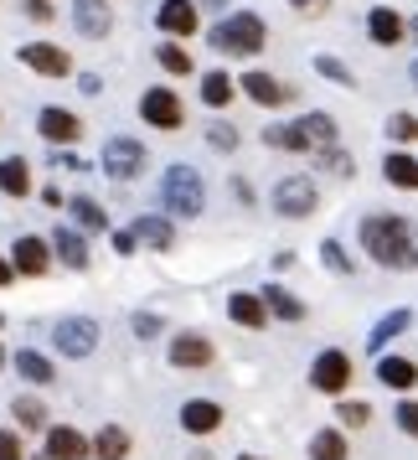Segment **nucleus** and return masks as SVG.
Wrapping results in <instances>:
<instances>
[{"instance_id": "35", "label": "nucleus", "mask_w": 418, "mask_h": 460, "mask_svg": "<svg viewBox=\"0 0 418 460\" xmlns=\"http://www.w3.org/2000/svg\"><path fill=\"white\" fill-rule=\"evenodd\" d=\"M11 414L22 419V429H42V424H47V409L37 403V398H16V403H11Z\"/></svg>"}, {"instance_id": "32", "label": "nucleus", "mask_w": 418, "mask_h": 460, "mask_svg": "<svg viewBox=\"0 0 418 460\" xmlns=\"http://www.w3.org/2000/svg\"><path fill=\"white\" fill-rule=\"evenodd\" d=\"M300 125H305V135H310V140H315V150L335 146V119H331V114H320V109H315V114H305Z\"/></svg>"}, {"instance_id": "14", "label": "nucleus", "mask_w": 418, "mask_h": 460, "mask_svg": "<svg viewBox=\"0 0 418 460\" xmlns=\"http://www.w3.org/2000/svg\"><path fill=\"white\" fill-rule=\"evenodd\" d=\"M161 31H170V37H191L196 31V5L191 0H161Z\"/></svg>"}, {"instance_id": "26", "label": "nucleus", "mask_w": 418, "mask_h": 460, "mask_svg": "<svg viewBox=\"0 0 418 460\" xmlns=\"http://www.w3.org/2000/svg\"><path fill=\"white\" fill-rule=\"evenodd\" d=\"M0 191H5V197H26V191H31V171H26L22 155H5V161H0Z\"/></svg>"}, {"instance_id": "23", "label": "nucleus", "mask_w": 418, "mask_h": 460, "mask_svg": "<svg viewBox=\"0 0 418 460\" xmlns=\"http://www.w3.org/2000/svg\"><path fill=\"white\" fill-rule=\"evenodd\" d=\"M264 146H274V150H315V140L305 135V125L294 119V125H269L264 129Z\"/></svg>"}, {"instance_id": "17", "label": "nucleus", "mask_w": 418, "mask_h": 460, "mask_svg": "<svg viewBox=\"0 0 418 460\" xmlns=\"http://www.w3.org/2000/svg\"><path fill=\"white\" fill-rule=\"evenodd\" d=\"M238 84H243V93H248L253 104H284V99H290L294 88H284L279 84V78H269V73H248V78H238Z\"/></svg>"}, {"instance_id": "41", "label": "nucleus", "mask_w": 418, "mask_h": 460, "mask_svg": "<svg viewBox=\"0 0 418 460\" xmlns=\"http://www.w3.org/2000/svg\"><path fill=\"white\" fill-rule=\"evenodd\" d=\"M335 419H341V424H352V429H361V424L372 419V409H367V403H341V409H335Z\"/></svg>"}, {"instance_id": "6", "label": "nucleus", "mask_w": 418, "mask_h": 460, "mask_svg": "<svg viewBox=\"0 0 418 460\" xmlns=\"http://www.w3.org/2000/svg\"><path fill=\"white\" fill-rule=\"evenodd\" d=\"M104 171L114 181H129V176H140L145 171V146L140 140H104Z\"/></svg>"}, {"instance_id": "4", "label": "nucleus", "mask_w": 418, "mask_h": 460, "mask_svg": "<svg viewBox=\"0 0 418 460\" xmlns=\"http://www.w3.org/2000/svg\"><path fill=\"white\" fill-rule=\"evenodd\" d=\"M52 347L63 357H88L99 347V326H93L88 315H63V321L52 326Z\"/></svg>"}, {"instance_id": "51", "label": "nucleus", "mask_w": 418, "mask_h": 460, "mask_svg": "<svg viewBox=\"0 0 418 460\" xmlns=\"http://www.w3.org/2000/svg\"><path fill=\"white\" fill-rule=\"evenodd\" d=\"M202 5H207V11H222V5H228V0H202Z\"/></svg>"}, {"instance_id": "2", "label": "nucleus", "mask_w": 418, "mask_h": 460, "mask_svg": "<svg viewBox=\"0 0 418 460\" xmlns=\"http://www.w3.org/2000/svg\"><path fill=\"white\" fill-rule=\"evenodd\" d=\"M264 42H269V31H264V22L253 11H232V16H222L212 26V47L228 52V58H258Z\"/></svg>"}, {"instance_id": "45", "label": "nucleus", "mask_w": 418, "mask_h": 460, "mask_svg": "<svg viewBox=\"0 0 418 460\" xmlns=\"http://www.w3.org/2000/svg\"><path fill=\"white\" fill-rule=\"evenodd\" d=\"M135 249H140V238H135V228H129V233H114V253H125V259H129Z\"/></svg>"}, {"instance_id": "25", "label": "nucleus", "mask_w": 418, "mask_h": 460, "mask_svg": "<svg viewBox=\"0 0 418 460\" xmlns=\"http://www.w3.org/2000/svg\"><path fill=\"white\" fill-rule=\"evenodd\" d=\"M382 176H388L393 187H403V191H418V161L403 155V150H393V155L382 161Z\"/></svg>"}, {"instance_id": "22", "label": "nucleus", "mask_w": 418, "mask_h": 460, "mask_svg": "<svg viewBox=\"0 0 418 460\" xmlns=\"http://www.w3.org/2000/svg\"><path fill=\"white\" fill-rule=\"evenodd\" d=\"M47 264H52V253H47L42 238H31L26 233L22 243H16V274H47Z\"/></svg>"}, {"instance_id": "18", "label": "nucleus", "mask_w": 418, "mask_h": 460, "mask_svg": "<svg viewBox=\"0 0 418 460\" xmlns=\"http://www.w3.org/2000/svg\"><path fill=\"white\" fill-rule=\"evenodd\" d=\"M377 383H382V388H397V394H408V388L418 383V367L408 362V357H382V362H377Z\"/></svg>"}, {"instance_id": "7", "label": "nucleus", "mask_w": 418, "mask_h": 460, "mask_svg": "<svg viewBox=\"0 0 418 460\" xmlns=\"http://www.w3.org/2000/svg\"><path fill=\"white\" fill-rule=\"evenodd\" d=\"M310 383L320 394H341L346 383H352V357L346 352H320L310 362Z\"/></svg>"}, {"instance_id": "49", "label": "nucleus", "mask_w": 418, "mask_h": 460, "mask_svg": "<svg viewBox=\"0 0 418 460\" xmlns=\"http://www.w3.org/2000/svg\"><path fill=\"white\" fill-rule=\"evenodd\" d=\"M11 274H16V264H5V259H0V285H11Z\"/></svg>"}, {"instance_id": "3", "label": "nucleus", "mask_w": 418, "mask_h": 460, "mask_svg": "<svg viewBox=\"0 0 418 460\" xmlns=\"http://www.w3.org/2000/svg\"><path fill=\"white\" fill-rule=\"evenodd\" d=\"M161 202L176 217H196V212L207 208V187H202V176L191 166H170L166 181H161Z\"/></svg>"}, {"instance_id": "9", "label": "nucleus", "mask_w": 418, "mask_h": 460, "mask_svg": "<svg viewBox=\"0 0 418 460\" xmlns=\"http://www.w3.org/2000/svg\"><path fill=\"white\" fill-rule=\"evenodd\" d=\"M22 63L31 67V73H47V78H63V73H73L67 52H63V47H52V42H26L22 47Z\"/></svg>"}, {"instance_id": "38", "label": "nucleus", "mask_w": 418, "mask_h": 460, "mask_svg": "<svg viewBox=\"0 0 418 460\" xmlns=\"http://www.w3.org/2000/svg\"><path fill=\"white\" fill-rule=\"evenodd\" d=\"M388 135H393L397 146H408V140H418V119L414 114H393V119H388Z\"/></svg>"}, {"instance_id": "16", "label": "nucleus", "mask_w": 418, "mask_h": 460, "mask_svg": "<svg viewBox=\"0 0 418 460\" xmlns=\"http://www.w3.org/2000/svg\"><path fill=\"white\" fill-rule=\"evenodd\" d=\"M367 37L377 47H397L403 42V16H397L393 5H377L372 16H367Z\"/></svg>"}, {"instance_id": "31", "label": "nucleus", "mask_w": 418, "mask_h": 460, "mask_svg": "<svg viewBox=\"0 0 418 460\" xmlns=\"http://www.w3.org/2000/svg\"><path fill=\"white\" fill-rule=\"evenodd\" d=\"M16 373H22L26 383H52V377H57L42 352H16Z\"/></svg>"}, {"instance_id": "46", "label": "nucleus", "mask_w": 418, "mask_h": 460, "mask_svg": "<svg viewBox=\"0 0 418 460\" xmlns=\"http://www.w3.org/2000/svg\"><path fill=\"white\" fill-rule=\"evenodd\" d=\"M22 5H26L31 22H52V5H47V0H22Z\"/></svg>"}, {"instance_id": "21", "label": "nucleus", "mask_w": 418, "mask_h": 460, "mask_svg": "<svg viewBox=\"0 0 418 460\" xmlns=\"http://www.w3.org/2000/svg\"><path fill=\"white\" fill-rule=\"evenodd\" d=\"M135 238H140L145 249H155V253L176 249V228H170L166 217H140V223H135Z\"/></svg>"}, {"instance_id": "52", "label": "nucleus", "mask_w": 418, "mask_h": 460, "mask_svg": "<svg viewBox=\"0 0 418 460\" xmlns=\"http://www.w3.org/2000/svg\"><path fill=\"white\" fill-rule=\"evenodd\" d=\"M408 37H414V42H418V16H414V22H408Z\"/></svg>"}, {"instance_id": "8", "label": "nucleus", "mask_w": 418, "mask_h": 460, "mask_svg": "<svg viewBox=\"0 0 418 460\" xmlns=\"http://www.w3.org/2000/svg\"><path fill=\"white\" fill-rule=\"evenodd\" d=\"M140 114H145V125H155V129H181V99L170 93V88H150L145 99H140Z\"/></svg>"}, {"instance_id": "28", "label": "nucleus", "mask_w": 418, "mask_h": 460, "mask_svg": "<svg viewBox=\"0 0 418 460\" xmlns=\"http://www.w3.org/2000/svg\"><path fill=\"white\" fill-rule=\"evenodd\" d=\"M264 305H269L279 321H305V300H294V295L279 290V285H269V290H264Z\"/></svg>"}, {"instance_id": "10", "label": "nucleus", "mask_w": 418, "mask_h": 460, "mask_svg": "<svg viewBox=\"0 0 418 460\" xmlns=\"http://www.w3.org/2000/svg\"><path fill=\"white\" fill-rule=\"evenodd\" d=\"M73 22H78V31L93 37V42H104L109 31H114V16H109L104 0H73Z\"/></svg>"}, {"instance_id": "29", "label": "nucleus", "mask_w": 418, "mask_h": 460, "mask_svg": "<svg viewBox=\"0 0 418 460\" xmlns=\"http://www.w3.org/2000/svg\"><path fill=\"white\" fill-rule=\"evenodd\" d=\"M67 208H73V217H78V228H88V233H104V228H109L104 208H99V202H93V197H73V202H67Z\"/></svg>"}, {"instance_id": "1", "label": "nucleus", "mask_w": 418, "mask_h": 460, "mask_svg": "<svg viewBox=\"0 0 418 460\" xmlns=\"http://www.w3.org/2000/svg\"><path fill=\"white\" fill-rule=\"evenodd\" d=\"M361 249L382 270H418V223L393 217V212H372V217H361Z\"/></svg>"}, {"instance_id": "44", "label": "nucleus", "mask_w": 418, "mask_h": 460, "mask_svg": "<svg viewBox=\"0 0 418 460\" xmlns=\"http://www.w3.org/2000/svg\"><path fill=\"white\" fill-rule=\"evenodd\" d=\"M0 460H22V439H16V429H0Z\"/></svg>"}, {"instance_id": "42", "label": "nucleus", "mask_w": 418, "mask_h": 460, "mask_svg": "<svg viewBox=\"0 0 418 460\" xmlns=\"http://www.w3.org/2000/svg\"><path fill=\"white\" fill-rule=\"evenodd\" d=\"M129 326H135V336H140V341H150V336H161V315H145V311H140Z\"/></svg>"}, {"instance_id": "39", "label": "nucleus", "mask_w": 418, "mask_h": 460, "mask_svg": "<svg viewBox=\"0 0 418 460\" xmlns=\"http://www.w3.org/2000/svg\"><path fill=\"white\" fill-rule=\"evenodd\" d=\"M155 58H161V67H166V73H191V52H181V47H161Z\"/></svg>"}, {"instance_id": "53", "label": "nucleus", "mask_w": 418, "mask_h": 460, "mask_svg": "<svg viewBox=\"0 0 418 460\" xmlns=\"http://www.w3.org/2000/svg\"><path fill=\"white\" fill-rule=\"evenodd\" d=\"M408 78H414V88H418V63H414V67H408Z\"/></svg>"}, {"instance_id": "40", "label": "nucleus", "mask_w": 418, "mask_h": 460, "mask_svg": "<svg viewBox=\"0 0 418 460\" xmlns=\"http://www.w3.org/2000/svg\"><path fill=\"white\" fill-rule=\"evenodd\" d=\"M397 429H403L408 439H418V403H414V398H403V403H397Z\"/></svg>"}, {"instance_id": "37", "label": "nucleus", "mask_w": 418, "mask_h": 460, "mask_svg": "<svg viewBox=\"0 0 418 460\" xmlns=\"http://www.w3.org/2000/svg\"><path fill=\"white\" fill-rule=\"evenodd\" d=\"M320 259H326V270H335V274H352V259H346V249H341L335 238H326V243H320Z\"/></svg>"}, {"instance_id": "33", "label": "nucleus", "mask_w": 418, "mask_h": 460, "mask_svg": "<svg viewBox=\"0 0 418 460\" xmlns=\"http://www.w3.org/2000/svg\"><path fill=\"white\" fill-rule=\"evenodd\" d=\"M228 99H232V78L228 73H207V78H202V104L222 109Z\"/></svg>"}, {"instance_id": "54", "label": "nucleus", "mask_w": 418, "mask_h": 460, "mask_svg": "<svg viewBox=\"0 0 418 460\" xmlns=\"http://www.w3.org/2000/svg\"><path fill=\"white\" fill-rule=\"evenodd\" d=\"M191 460H212V456H207V450H196V456H191Z\"/></svg>"}, {"instance_id": "47", "label": "nucleus", "mask_w": 418, "mask_h": 460, "mask_svg": "<svg viewBox=\"0 0 418 460\" xmlns=\"http://www.w3.org/2000/svg\"><path fill=\"white\" fill-rule=\"evenodd\" d=\"M52 166H57V171H83L88 161H78V155H63V150H52Z\"/></svg>"}, {"instance_id": "19", "label": "nucleus", "mask_w": 418, "mask_h": 460, "mask_svg": "<svg viewBox=\"0 0 418 460\" xmlns=\"http://www.w3.org/2000/svg\"><path fill=\"white\" fill-rule=\"evenodd\" d=\"M228 315L238 321V326H248V332H264L269 305H264V295H232V300H228Z\"/></svg>"}, {"instance_id": "55", "label": "nucleus", "mask_w": 418, "mask_h": 460, "mask_svg": "<svg viewBox=\"0 0 418 460\" xmlns=\"http://www.w3.org/2000/svg\"><path fill=\"white\" fill-rule=\"evenodd\" d=\"M238 460H258V456H238Z\"/></svg>"}, {"instance_id": "36", "label": "nucleus", "mask_w": 418, "mask_h": 460, "mask_svg": "<svg viewBox=\"0 0 418 460\" xmlns=\"http://www.w3.org/2000/svg\"><path fill=\"white\" fill-rule=\"evenodd\" d=\"M315 161H320V166L331 171V176H352V155H346V150H335V146H326V150H315Z\"/></svg>"}, {"instance_id": "30", "label": "nucleus", "mask_w": 418, "mask_h": 460, "mask_svg": "<svg viewBox=\"0 0 418 460\" xmlns=\"http://www.w3.org/2000/svg\"><path fill=\"white\" fill-rule=\"evenodd\" d=\"M310 460H346V439H341V429H320V435H310Z\"/></svg>"}, {"instance_id": "56", "label": "nucleus", "mask_w": 418, "mask_h": 460, "mask_svg": "<svg viewBox=\"0 0 418 460\" xmlns=\"http://www.w3.org/2000/svg\"><path fill=\"white\" fill-rule=\"evenodd\" d=\"M0 367H5V352H0Z\"/></svg>"}, {"instance_id": "57", "label": "nucleus", "mask_w": 418, "mask_h": 460, "mask_svg": "<svg viewBox=\"0 0 418 460\" xmlns=\"http://www.w3.org/2000/svg\"><path fill=\"white\" fill-rule=\"evenodd\" d=\"M37 460H52V456H37Z\"/></svg>"}, {"instance_id": "24", "label": "nucleus", "mask_w": 418, "mask_h": 460, "mask_svg": "<svg viewBox=\"0 0 418 460\" xmlns=\"http://www.w3.org/2000/svg\"><path fill=\"white\" fill-rule=\"evenodd\" d=\"M408 326H414V311H388V315H382V321L372 326V336H367V347H372V352H382V347H388L393 336H403Z\"/></svg>"}, {"instance_id": "15", "label": "nucleus", "mask_w": 418, "mask_h": 460, "mask_svg": "<svg viewBox=\"0 0 418 460\" xmlns=\"http://www.w3.org/2000/svg\"><path fill=\"white\" fill-rule=\"evenodd\" d=\"M37 129H42L52 146H67V140H78V135H83V125H78L67 109H42V114H37Z\"/></svg>"}, {"instance_id": "43", "label": "nucleus", "mask_w": 418, "mask_h": 460, "mask_svg": "<svg viewBox=\"0 0 418 460\" xmlns=\"http://www.w3.org/2000/svg\"><path fill=\"white\" fill-rule=\"evenodd\" d=\"M207 140H212L217 150H232V146H238V129H232V125H212Z\"/></svg>"}, {"instance_id": "34", "label": "nucleus", "mask_w": 418, "mask_h": 460, "mask_svg": "<svg viewBox=\"0 0 418 460\" xmlns=\"http://www.w3.org/2000/svg\"><path fill=\"white\" fill-rule=\"evenodd\" d=\"M315 73H320V78H331L335 88H352V84H356V78H352V67L341 63V58H326V52L315 58Z\"/></svg>"}, {"instance_id": "12", "label": "nucleus", "mask_w": 418, "mask_h": 460, "mask_svg": "<svg viewBox=\"0 0 418 460\" xmlns=\"http://www.w3.org/2000/svg\"><path fill=\"white\" fill-rule=\"evenodd\" d=\"M170 362H176V367H207L212 362V341L207 336H196V332H181L176 341H170Z\"/></svg>"}, {"instance_id": "11", "label": "nucleus", "mask_w": 418, "mask_h": 460, "mask_svg": "<svg viewBox=\"0 0 418 460\" xmlns=\"http://www.w3.org/2000/svg\"><path fill=\"white\" fill-rule=\"evenodd\" d=\"M47 456L52 460H88L93 456V439H83L78 429H47Z\"/></svg>"}, {"instance_id": "27", "label": "nucleus", "mask_w": 418, "mask_h": 460, "mask_svg": "<svg viewBox=\"0 0 418 460\" xmlns=\"http://www.w3.org/2000/svg\"><path fill=\"white\" fill-rule=\"evenodd\" d=\"M93 456L99 460H129V435L119 424H104V429L93 435Z\"/></svg>"}, {"instance_id": "13", "label": "nucleus", "mask_w": 418, "mask_h": 460, "mask_svg": "<svg viewBox=\"0 0 418 460\" xmlns=\"http://www.w3.org/2000/svg\"><path fill=\"white\" fill-rule=\"evenodd\" d=\"M222 424V409L212 403V398H191V403H181V429H191V435H212Z\"/></svg>"}, {"instance_id": "20", "label": "nucleus", "mask_w": 418, "mask_h": 460, "mask_svg": "<svg viewBox=\"0 0 418 460\" xmlns=\"http://www.w3.org/2000/svg\"><path fill=\"white\" fill-rule=\"evenodd\" d=\"M52 249H57V259H63L67 270H88V243L73 228H63V223H57V233H52Z\"/></svg>"}, {"instance_id": "48", "label": "nucleus", "mask_w": 418, "mask_h": 460, "mask_svg": "<svg viewBox=\"0 0 418 460\" xmlns=\"http://www.w3.org/2000/svg\"><path fill=\"white\" fill-rule=\"evenodd\" d=\"M78 88H83V93H99V88H104V78H99V73H83V78H78Z\"/></svg>"}, {"instance_id": "5", "label": "nucleus", "mask_w": 418, "mask_h": 460, "mask_svg": "<svg viewBox=\"0 0 418 460\" xmlns=\"http://www.w3.org/2000/svg\"><path fill=\"white\" fill-rule=\"evenodd\" d=\"M315 202H320V191H315L310 176H284V181L274 187V208H279V217H310Z\"/></svg>"}, {"instance_id": "50", "label": "nucleus", "mask_w": 418, "mask_h": 460, "mask_svg": "<svg viewBox=\"0 0 418 460\" xmlns=\"http://www.w3.org/2000/svg\"><path fill=\"white\" fill-rule=\"evenodd\" d=\"M290 5H300V11H315V5H320V0H290Z\"/></svg>"}]
</instances>
